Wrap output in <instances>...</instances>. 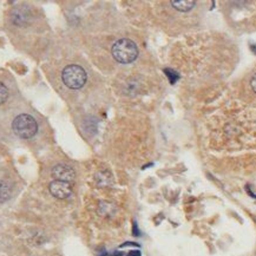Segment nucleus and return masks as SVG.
I'll return each mask as SVG.
<instances>
[{
    "label": "nucleus",
    "instance_id": "nucleus-1",
    "mask_svg": "<svg viewBox=\"0 0 256 256\" xmlns=\"http://www.w3.org/2000/svg\"><path fill=\"white\" fill-rule=\"evenodd\" d=\"M114 58L122 64L132 63L138 56L136 44L130 39H120L113 46Z\"/></svg>",
    "mask_w": 256,
    "mask_h": 256
},
{
    "label": "nucleus",
    "instance_id": "nucleus-2",
    "mask_svg": "<svg viewBox=\"0 0 256 256\" xmlns=\"http://www.w3.org/2000/svg\"><path fill=\"white\" fill-rule=\"evenodd\" d=\"M12 129L18 137L24 139H30L37 133L38 124L36 120L30 115L23 114L14 118L12 123Z\"/></svg>",
    "mask_w": 256,
    "mask_h": 256
},
{
    "label": "nucleus",
    "instance_id": "nucleus-3",
    "mask_svg": "<svg viewBox=\"0 0 256 256\" xmlns=\"http://www.w3.org/2000/svg\"><path fill=\"white\" fill-rule=\"evenodd\" d=\"M62 78L64 84L72 90H78L85 85L86 76L85 70L79 65H69L63 70Z\"/></svg>",
    "mask_w": 256,
    "mask_h": 256
},
{
    "label": "nucleus",
    "instance_id": "nucleus-4",
    "mask_svg": "<svg viewBox=\"0 0 256 256\" xmlns=\"http://www.w3.org/2000/svg\"><path fill=\"white\" fill-rule=\"evenodd\" d=\"M50 193L53 195L56 198H59V200H64V198H68L70 195L72 194V187L71 184L68 183V182L63 181H56L51 182L49 185Z\"/></svg>",
    "mask_w": 256,
    "mask_h": 256
},
{
    "label": "nucleus",
    "instance_id": "nucleus-5",
    "mask_svg": "<svg viewBox=\"0 0 256 256\" xmlns=\"http://www.w3.org/2000/svg\"><path fill=\"white\" fill-rule=\"evenodd\" d=\"M52 176L56 181H63L71 183L76 178V172L71 166L66 164H57L52 169Z\"/></svg>",
    "mask_w": 256,
    "mask_h": 256
},
{
    "label": "nucleus",
    "instance_id": "nucleus-6",
    "mask_svg": "<svg viewBox=\"0 0 256 256\" xmlns=\"http://www.w3.org/2000/svg\"><path fill=\"white\" fill-rule=\"evenodd\" d=\"M172 7L180 12H189L194 8L195 1L194 0H181V1H171Z\"/></svg>",
    "mask_w": 256,
    "mask_h": 256
},
{
    "label": "nucleus",
    "instance_id": "nucleus-7",
    "mask_svg": "<svg viewBox=\"0 0 256 256\" xmlns=\"http://www.w3.org/2000/svg\"><path fill=\"white\" fill-rule=\"evenodd\" d=\"M11 197V188L5 182H0V203H4Z\"/></svg>",
    "mask_w": 256,
    "mask_h": 256
},
{
    "label": "nucleus",
    "instance_id": "nucleus-8",
    "mask_svg": "<svg viewBox=\"0 0 256 256\" xmlns=\"http://www.w3.org/2000/svg\"><path fill=\"white\" fill-rule=\"evenodd\" d=\"M99 213H101L103 216L113 215L115 213V207L111 203L103 202L101 203V206H99Z\"/></svg>",
    "mask_w": 256,
    "mask_h": 256
},
{
    "label": "nucleus",
    "instance_id": "nucleus-9",
    "mask_svg": "<svg viewBox=\"0 0 256 256\" xmlns=\"http://www.w3.org/2000/svg\"><path fill=\"white\" fill-rule=\"evenodd\" d=\"M26 19H27V15L24 14L21 11L14 12L13 17H12V20H13V23L15 25H18V26H20V25H24L25 23H26Z\"/></svg>",
    "mask_w": 256,
    "mask_h": 256
},
{
    "label": "nucleus",
    "instance_id": "nucleus-10",
    "mask_svg": "<svg viewBox=\"0 0 256 256\" xmlns=\"http://www.w3.org/2000/svg\"><path fill=\"white\" fill-rule=\"evenodd\" d=\"M8 98V90L7 88H6L4 83L0 82V105L2 103H5L6 101H7Z\"/></svg>",
    "mask_w": 256,
    "mask_h": 256
},
{
    "label": "nucleus",
    "instance_id": "nucleus-11",
    "mask_svg": "<svg viewBox=\"0 0 256 256\" xmlns=\"http://www.w3.org/2000/svg\"><path fill=\"white\" fill-rule=\"evenodd\" d=\"M165 73L169 77V79H170V83H175L178 79V75L175 71H172V70H165Z\"/></svg>",
    "mask_w": 256,
    "mask_h": 256
},
{
    "label": "nucleus",
    "instance_id": "nucleus-12",
    "mask_svg": "<svg viewBox=\"0 0 256 256\" xmlns=\"http://www.w3.org/2000/svg\"><path fill=\"white\" fill-rule=\"evenodd\" d=\"M251 86H252L253 91H254L255 94H256V75L252 78V81H251Z\"/></svg>",
    "mask_w": 256,
    "mask_h": 256
},
{
    "label": "nucleus",
    "instance_id": "nucleus-13",
    "mask_svg": "<svg viewBox=\"0 0 256 256\" xmlns=\"http://www.w3.org/2000/svg\"><path fill=\"white\" fill-rule=\"evenodd\" d=\"M128 256H142V254H140L139 251H132L128 254Z\"/></svg>",
    "mask_w": 256,
    "mask_h": 256
},
{
    "label": "nucleus",
    "instance_id": "nucleus-14",
    "mask_svg": "<svg viewBox=\"0 0 256 256\" xmlns=\"http://www.w3.org/2000/svg\"><path fill=\"white\" fill-rule=\"evenodd\" d=\"M133 232H135V235L136 236H139V232H138V228H137L136 222H135V225H133Z\"/></svg>",
    "mask_w": 256,
    "mask_h": 256
},
{
    "label": "nucleus",
    "instance_id": "nucleus-15",
    "mask_svg": "<svg viewBox=\"0 0 256 256\" xmlns=\"http://www.w3.org/2000/svg\"><path fill=\"white\" fill-rule=\"evenodd\" d=\"M251 49H252L253 52H255V53H256V46H255V45H252V46H251Z\"/></svg>",
    "mask_w": 256,
    "mask_h": 256
}]
</instances>
